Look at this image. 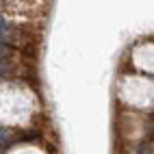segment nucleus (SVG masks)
<instances>
[{"mask_svg": "<svg viewBox=\"0 0 154 154\" xmlns=\"http://www.w3.org/2000/svg\"><path fill=\"white\" fill-rule=\"evenodd\" d=\"M137 154H152V139H146L143 143H139Z\"/></svg>", "mask_w": 154, "mask_h": 154, "instance_id": "f257e3e1", "label": "nucleus"}, {"mask_svg": "<svg viewBox=\"0 0 154 154\" xmlns=\"http://www.w3.org/2000/svg\"><path fill=\"white\" fill-rule=\"evenodd\" d=\"M11 74V65H9L7 59H0V78H7Z\"/></svg>", "mask_w": 154, "mask_h": 154, "instance_id": "f03ea898", "label": "nucleus"}, {"mask_svg": "<svg viewBox=\"0 0 154 154\" xmlns=\"http://www.w3.org/2000/svg\"><path fill=\"white\" fill-rule=\"evenodd\" d=\"M9 26H11V24H9L7 20H5L2 15H0V39H5V35H7V30H9Z\"/></svg>", "mask_w": 154, "mask_h": 154, "instance_id": "7ed1b4c3", "label": "nucleus"}]
</instances>
